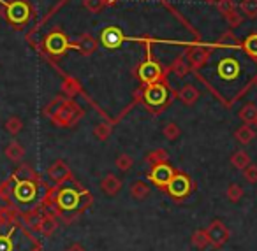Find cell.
I'll return each mask as SVG.
<instances>
[{
  "instance_id": "1",
  "label": "cell",
  "mask_w": 257,
  "mask_h": 251,
  "mask_svg": "<svg viewBox=\"0 0 257 251\" xmlns=\"http://www.w3.org/2000/svg\"><path fill=\"white\" fill-rule=\"evenodd\" d=\"M213 46L220 51V57L211 65L213 81L206 83V86L225 107H231L255 86L257 60L243 51L241 43L232 46L215 43Z\"/></svg>"
},
{
  "instance_id": "2",
  "label": "cell",
  "mask_w": 257,
  "mask_h": 251,
  "mask_svg": "<svg viewBox=\"0 0 257 251\" xmlns=\"http://www.w3.org/2000/svg\"><path fill=\"white\" fill-rule=\"evenodd\" d=\"M44 114L51 120V123L58 128H69L76 125L83 118V109L72 99L55 97L44 109Z\"/></svg>"
},
{
  "instance_id": "3",
  "label": "cell",
  "mask_w": 257,
  "mask_h": 251,
  "mask_svg": "<svg viewBox=\"0 0 257 251\" xmlns=\"http://www.w3.org/2000/svg\"><path fill=\"white\" fill-rule=\"evenodd\" d=\"M4 6V16L8 23L16 30L25 29L34 16V9L29 0H0Z\"/></svg>"
},
{
  "instance_id": "4",
  "label": "cell",
  "mask_w": 257,
  "mask_h": 251,
  "mask_svg": "<svg viewBox=\"0 0 257 251\" xmlns=\"http://www.w3.org/2000/svg\"><path fill=\"white\" fill-rule=\"evenodd\" d=\"M43 50H44V53L51 55V57H62V55H65L69 50H72V43L60 29H55L44 37Z\"/></svg>"
},
{
  "instance_id": "5",
  "label": "cell",
  "mask_w": 257,
  "mask_h": 251,
  "mask_svg": "<svg viewBox=\"0 0 257 251\" xmlns=\"http://www.w3.org/2000/svg\"><path fill=\"white\" fill-rule=\"evenodd\" d=\"M143 99L145 102L150 107H166L169 104V88L168 83L164 81H157L152 83V85H147L143 90Z\"/></svg>"
},
{
  "instance_id": "6",
  "label": "cell",
  "mask_w": 257,
  "mask_h": 251,
  "mask_svg": "<svg viewBox=\"0 0 257 251\" xmlns=\"http://www.w3.org/2000/svg\"><path fill=\"white\" fill-rule=\"evenodd\" d=\"M15 181V186H13V197L16 198L22 204H30L34 198L37 197V190H39L41 183L37 177H29V179H16L15 176H11Z\"/></svg>"
},
{
  "instance_id": "7",
  "label": "cell",
  "mask_w": 257,
  "mask_h": 251,
  "mask_svg": "<svg viewBox=\"0 0 257 251\" xmlns=\"http://www.w3.org/2000/svg\"><path fill=\"white\" fill-rule=\"evenodd\" d=\"M213 51H215L213 44H211V46H204V44H194V46L187 48L183 57H185V60L189 62L190 69L197 72V71H201V69H203L208 62H210Z\"/></svg>"
},
{
  "instance_id": "8",
  "label": "cell",
  "mask_w": 257,
  "mask_h": 251,
  "mask_svg": "<svg viewBox=\"0 0 257 251\" xmlns=\"http://www.w3.org/2000/svg\"><path fill=\"white\" fill-rule=\"evenodd\" d=\"M166 191H168L175 200H183V198L189 197V195L194 191V183L187 174L176 170L173 179L169 181V184L166 186Z\"/></svg>"
},
{
  "instance_id": "9",
  "label": "cell",
  "mask_w": 257,
  "mask_h": 251,
  "mask_svg": "<svg viewBox=\"0 0 257 251\" xmlns=\"http://www.w3.org/2000/svg\"><path fill=\"white\" fill-rule=\"evenodd\" d=\"M138 78L147 86V85H152V83L164 81L166 71L154 60V58H147V60L138 67Z\"/></svg>"
},
{
  "instance_id": "10",
  "label": "cell",
  "mask_w": 257,
  "mask_h": 251,
  "mask_svg": "<svg viewBox=\"0 0 257 251\" xmlns=\"http://www.w3.org/2000/svg\"><path fill=\"white\" fill-rule=\"evenodd\" d=\"M83 195H85V190L78 191L74 188H64V190H60L57 193V205L62 211H74V209L83 211Z\"/></svg>"
},
{
  "instance_id": "11",
  "label": "cell",
  "mask_w": 257,
  "mask_h": 251,
  "mask_svg": "<svg viewBox=\"0 0 257 251\" xmlns=\"http://www.w3.org/2000/svg\"><path fill=\"white\" fill-rule=\"evenodd\" d=\"M206 233H208V239H210V244L215 249L225 246L227 240L231 239V232H229V228L225 226V223L222 219H213L206 226Z\"/></svg>"
},
{
  "instance_id": "12",
  "label": "cell",
  "mask_w": 257,
  "mask_h": 251,
  "mask_svg": "<svg viewBox=\"0 0 257 251\" xmlns=\"http://www.w3.org/2000/svg\"><path fill=\"white\" fill-rule=\"evenodd\" d=\"M175 174H176V170L173 169L168 162H166V163H159V165L152 167V170L148 172V179H150L155 186L166 190V186L169 184V181L173 179V176H175Z\"/></svg>"
},
{
  "instance_id": "13",
  "label": "cell",
  "mask_w": 257,
  "mask_h": 251,
  "mask_svg": "<svg viewBox=\"0 0 257 251\" xmlns=\"http://www.w3.org/2000/svg\"><path fill=\"white\" fill-rule=\"evenodd\" d=\"M123 41H125V37L118 27H106V29L100 32L99 43L102 44L106 50H118V48L123 44Z\"/></svg>"
},
{
  "instance_id": "14",
  "label": "cell",
  "mask_w": 257,
  "mask_h": 251,
  "mask_svg": "<svg viewBox=\"0 0 257 251\" xmlns=\"http://www.w3.org/2000/svg\"><path fill=\"white\" fill-rule=\"evenodd\" d=\"M48 176L55 184H64L72 177V172L64 160H55L50 165V169H48Z\"/></svg>"
},
{
  "instance_id": "15",
  "label": "cell",
  "mask_w": 257,
  "mask_h": 251,
  "mask_svg": "<svg viewBox=\"0 0 257 251\" xmlns=\"http://www.w3.org/2000/svg\"><path fill=\"white\" fill-rule=\"evenodd\" d=\"M97 48H99V43H97L95 37H92L90 34H83V36H79L78 39L72 43V50L79 51L83 57H92L97 51Z\"/></svg>"
},
{
  "instance_id": "16",
  "label": "cell",
  "mask_w": 257,
  "mask_h": 251,
  "mask_svg": "<svg viewBox=\"0 0 257 251\" xmlns=\"http://www.w3.org/2000/svg\"><path fill=\"white\" fill-rule=\"evenodd\" d=\"M100 188H102V191L106 195L114 197V195L121 190V179L114 176V174H106V176L100 179Z\"/></svg>"
},
{
  "instance_id": "17",
  "label": "cell",
  "mask_w": 257,
  "mask_h": 251,
  "mask_svg": "<svg viewBox=\"0 0 257 251\" xmlns=\"http://www.w3.org/2000/svg\"><path fill=\"white\" fill-rule=\"evenodd\" d=\"M4 155H6V158L11 160L13 163H18V162H22L23 156H25V148H23L18 141H11L6 146Z\"/></svg>"
},
{
  "instance_id": "18",
  "label": "cell",
  "mask_w": 257,
  "mask_h": 251,
  "mask_svg": "<svg viewBox=\"0 0 257 251\" xmlns=\"http://www.w3.org/2000/svg\"><path fill=\"white\" fill-rule=\"evenodd\" d=\"M178 99L182 100V104H185V106H194V104L199 100V90L194 85H185L178 92Z\"/></svg>"
},
{
  "instance_id": "19",
  "label": "cell",
  "mask_w": 257,
  "mask_h": 251,
  "mask_svg": "<svg viewBox=\"0 0 257 251\" xmlns=\"http://www.w3.org/2000/svg\"><path fill=\"white\" fill-rule=\"evenodd\" d=\"M234 139L239 142V144L246 146V144H250L253 139H255V130H253L248 123H243L241 127L234 132Z\"/></svg>"
},
{
  "instance_id": "20",
  "label": "cell",
  "mask_w": 257,
  "mask_h": 251,
  "mask_svg": "<svg viewBox=\"0 0 257 251\" xmlns=\"http://www.w3.org/2000/svg\"><path fill=\"white\" fill-rule=\"evenodd\" d=\"M57 228H58V219L55 218L53 214L41 216V221H39V226H37V230H39L43 235H51V233H53Z\"/></svg>"
},
{
  "instance_id": "21",
  "label": "cell",
  "mask_w": 257,
  "mask_h": 251,
  "mask_svg": "<svg viewBox=\"0 0 257 251\" xmlns=\"http://www.w3.org/2000/svg\"><path fill=\"white\" fill-rule=\"evenodd\" d=\"M238 116H239V120L243 121V123H248V125H255V121H257V106L253 102H246L245 106L239 109V113H238Z\"/></svg>"
},
{
  "instance_id": "22",
  "label": "cell",
  "mask_w": 257,
  "mask_h": 251,
  "mask_svg": "<svg viewBox=\"0 0 257 251\" xmlns=\"http://www.w3.org/2000/svg\"><path fill=\"white\" fill-rule=\"evenodd\" d=\"M252 163V160H250V155L245 151V149H238V151L232 153L231 156V165L234 167V169H239V170H245L246 167Z\"/></svg>"
},
{
  "instance_id": "23",
  "label": "cell",
  "mask_w": 257,
  "mask_h": 251,
  "mask_svg": "<svg viewBox=\"0 0 257 251\" xmlns=\"http://www.w3.org/2000/svg\"><path fill=\"white\" fill-rule=\"evenodd\" d=\"M131 195H133L134 200H145V198L150 195V186H148L145 181L136 179L131 184Z\"/></svg>"
},
{
  "instance_id": "24",
  "label": "cell",
  "mask_w": 257,
  "mask_h": 251,
  "mask_svg": "<svg viewBox=\"0 0 257 251\" xmlns=\"http://www.w3.org/2000/svg\"><path fill=\"white\" fill-rule=\"evenodd\" d=\"M190 242L196 249H206L210 246V239H208V233H206V228H199L190 235Z\"/></svg>"
},
{
  "instance_id": "25",
  "label": "cell",
  "mask_w": 257,
  "mask_h": 251,
  "mask_svg": "<svg viewBox=\"0 0 257 251\" xmlns=\"http://www.w3.org/2000/svg\"><path fill=\"white\" fill-rule=\"evenodd\" d=\"M241 48L250 58L257 60V32H252L241 41Z\"/></svg>"
},
{
  "instance_id": "26",
  "label": "cell",
  "mask_w": 257,
  "mask_h": 251,
  "mask_svg": "<svg viewBox=\"0 0 257 251\" xmlns=\"http://www.w3.org/2000/svg\"><path fill=\"white\" fill-rule=\"evenodd\" d=\"M169 71L171 72H175L178 78H183V76H187L189 74L192 69H190V65H189V62L185 60V57H178L175 62L171 64V67H169Z\"/></svg>"
},
{
  "instance_id": "27",
  "label": "cell",
  "mask_w": 257,
  "mask_h": 251,
  "mask_svg": "<svg viewBox=\"0 0 257 251\" xmlns=\"http://www.w3.org/2000/svg\"><path fill=\"white\" fill-rule=\"evenodd\" d=\"M147 162L150 163L152 167L154 165H159V163H166L169 162V153L166 149L159 148V149H154L147 155Z\"/></svg>"
},
{
  "instance_id": "28",
  "label": "cell",
  "mask_w": 257,
  "mask_h": 251,
  "mask_svg": "<svg viewBox=\"0 0 257 251\" xmlns=\"http://www.w3.org/2000/svg\"><path fill=\"white\" fill-rule=\"evenodd\" d=\"M239 11L245 18L255 20L257 18V0H241L239 2Z\"/></svg>"
},
{
  "instance_id": "29",
  "label": "cell",
  "mask_w": 257,
  "mask_h": 251,
  "mask_svg": "<svg viewBox=\"0 0 257 251\" xmlns=\"http://www.w3.org/2000/svg\"><path fill=\"white\" fill-rule=\"evenodd\" d=\"M114 165H116V169L120 170V172H128L134 165V158L131 155H127V153H121V155H118L116 160H114Z\"/></svg>"
},
{
  "instance_id": "30",
  "label": "cell",
  "mask_w": 257,
  "mask_h": 251,
  "mask_svg": "<svg viewBox=\"0 0 257 251\" xmlns=\"http://www.w3.org/2000/svg\"><path fill=\"white\" fill-rule=\"evenodd\" d=\"M23 121H22V118H18V116H11V118H8V121H6V125H4V128H6V132L8 134H11V135H18L20 132L23 130Z\"/></svg>"
},
{
  "instance_id": "31",
  "label": "cell",
  "mask_w": 257,
  "mask_h": 251,
  "mask_svg": "<svg viewBox=\"0 0 257 251\" xmlns=\"http://www.w3.org/2000/svg\"><path fill=\"white\" fill-rule=\"evenodd\" d=\"M111 132H113V127L107 123H97L95 127H93V135L97 137V141L104 142L107 141V137L111 135Z\"/></svg>"
},
{
  "instance_id": "32",
  "label": "cell",
  "mask_w": 257,
  "mask_h": 251,
  "mask_svg": "<svg viewBox=\"0 0 257 251\" xmlns=\"http://www.w3.org/2000/svg\"><path fill=\"white\" fill-rule=\"evenodd\" d=\"M225 195H227L229 202L236 204V202L241 200V197H243V188L239 186L238 183H231V184L227 186V190H225Z\"/></svg>"
},
{
  "instance_id": "33",
  "label": "cell",
  "mask_w": 257,
  "mask_h": 251,
  "mask_svg": "<svg viewBox=\"0 0 257 251\" xmlns=\"http://www.w3.org/2000/svg\"><path fill=\"white\" fill-rule=\"evenodd\" d=\"M162 134H164V137L168 139V141H176V139L182 135V130H180V127L176 123H166L164 128H162Z\"/></svg>"
},
{
  "instance_id": "34",
  "label": "cell",
  "mask_w": 257,
  "mask_h": 251,
  "mask_svg": "<svg viewBox=\"0 0 257 251\" xmlns=\"http://www.w3.org/2000/svg\"><path fill=\"white\" fill-rule=\"evenodd\" d=\"M13 186H15V181H13V177L2 181V183H0V198H4V200H11Z\"/></svg>"
},
{
  "instance_id": "35",
  "label": "cell",
  "mask_w": 257,
  "mask_h": 251,
  "mask_svg": "<svg viewBox=\"0 0 257 251\" xmlns=\"http://www.w3.org/2000/svg\"><path fill=\"white\" fill-rule=\"evenodd\" d=\"M16 242L13 240V230L6 235H0V251H15Z\"/></svg>"
},
{
  "instance_id": "36",
  "label": "cell",
  "mask_w": 257,
  "mask_h": 251,
  "mask_svg": "<svg viewBox=\"0 0 257 251\" xmlns=\"http://www.w3.org/2000/svg\"><path fill=\"white\" fill-rule=\"evenodd\" d=\"M62 90H64V93L69 97V99H72V97L76 95V93L79 92V83L78 81H74V79H65V83H64V86H62Z\"/></svg>"
},
{
  "instance_id": "37",
  "label": "cell",
  "mask_w": 257,
  "mask_h": 251,
  "mask_svg": "<svg viewBox=\"0 0 257 251\" xmlns=\"http://www.w3.org/2000/svg\"><path fill=\"white\" fill-rule=\"evenodd\" d=\"M224 20L227 22V25L231 27V29H238L243 23V15H239L238 9H234V11H231L229 15H225Z\"/></svg>"
},
{
  "instance_id": "38",
  "label": "cell",
  "mask_w": 257,
  "mask_h": 251,
  "mask_svg": "<svg viewBox=\"0 0 257 251\" xmlns=\"http://www.w3.org/2000/svg\"><path fill=\"white\" fill-rule=\"evenodd\" d=\"M107 4H109L107 0H83V6H85L90 13H99L100 9L106 8Z\"/></svg>"
},
{
  "instance_id": "39",
  "label": "cell",
  "mask_w": 257,
  "mask_h": 251,
  "mask_svg": "<svg viewBox=\"0 0 257 251\" xmlns=\"http://www.w3.org/2000/svg\"><path fill=\"white\" fill-rule=\"evenodd\" d=\"M217 9H218V13H220L222 16H225V15H229V13L234 11V9H238V8H236L234 0H218Z\"/></svg>"
},
{
  "instance_id": "40",
  "label": "cell",
  "mask_w": 257,
  "mask_h": 251,
  "mask_svg": "<svg viewBox=\"0 0 257 251\" xmlns=\"http://www.w3.org/2000/svg\"><path fill=\"white\" fill-rule=\"evenodd\" d=\"M243 177H245L246 183L257 184V165L255 163H250V165L243 170Z\"/></svg>"
},
{
  "instance_id": "41",
  "label": "cell",
  "mask_w": 257,
  "mask_h": 251,
  "mask_svg": "<svg viewBox=\"0 0 257 251\" xmlns=\"http://www.w3.org/2000/svg\"><path fill=\"white\" fill-rule=\"evenodd\" d=\"M65 251H86V249H85V247L81 246V244L74 242V244H72L71 247H67V249H65Z\"/></svg>"
},
{
  "instance_id": "42",
  "label": "cell",
  "mask_w": 257,
  "mask_h": 251,
  "mask_svg": "<svg viewBox=\"0 0 257 251\" xmlns=\"http://www.w3.org/2000/svg\"><path fill=\"white\" fill-rule=\"evenodd\" d=\"M203 2H206V4H210V6H217V2H218V0H203Z\"/></svg>"
},
{
  "instance_id": "43",
  "label": "cell",
  "mask_w": 257,
  "mask_h": 251,
  "mask_svg": "<svg viewBox=\"0 0 257 251\" xmlns=\"http://www.w3.org/2000/svg\"><path fill=\"white\" fill-rule=\"evenodd\" d=\"M107 2H109V4H111V2H114V0H107Z\"/></svg>"
},
{
  "instance_id": "44",
  "label": "cell",
  "mask_w": 257,
  "mask_h": 251,
  "mask_svg": "<svg viewBox=\"0 0 257 251\" xmlns=\"http://www.w3.org/2000/svg\"><path fill=\"white\" fill-rule=\"evenodd\" d=\"M255 127H257V121H255Z\"/></svg>"
},
{
  "instance_id": "45",
  "label": "cell",
  "mask_w": 257,
  "mask_h": 251,
  "mask_svg": "<svg viewBox=\"0 0 257 251\" xmlns=\"http://www.w3.org/2000/svg\"><path fill=\"white\" fill-rule=\"evenodd\" d=\"M255 86H257V81H255Z\"/></svg>"
}]
</instances>
